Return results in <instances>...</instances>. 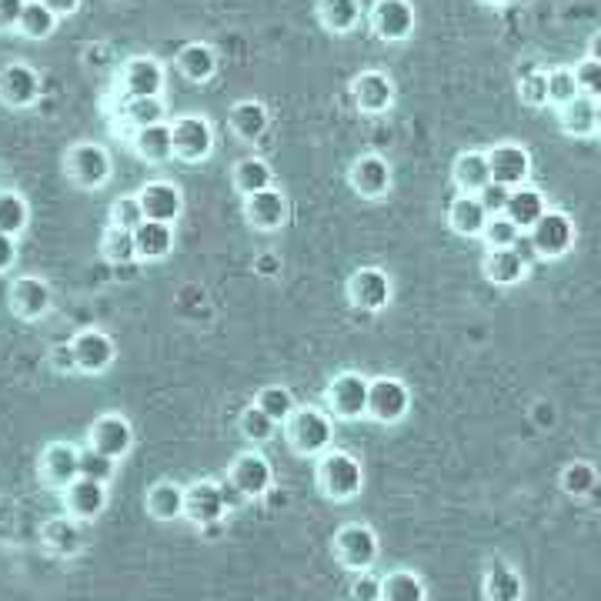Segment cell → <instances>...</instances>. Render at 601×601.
I'll return each instance as SVG.
<instances>
[{
  "mask_svg": "<svg viewBox=\"0 0 601 601\" xmlns=\"http://www.w3.org/2000/svg\"><path fill=\"white\" fill-rule=\"evenodd\" d=\"M235 188L244 197L267 191V188H275V171H271V164L264 157H241L235 164Z\"/></svg>",
  "mask_w": 601,
  "mask_h": 601,
  "instance_id": "37",
  "label": "cell"
},
{
  "mask_svg": "<svg viewBox=\"0 0 601 601\" xmlns=\"http://www.w3.org/2000/svg\"><path fill=\"white\" fill-rule=\"evenodd\" d=\"M317 491L327 502H351L361 495L364 488V465L341 448H327L317 458V471H314Z\"/></svg>",
  "mask_w": 601,
  "mask_h": 601,
  "instance_id": "1",
  "label": "cell"
},
{
  "mask_svg": "<svg viewBox=\"0 0 601 601\" xmlns=\"http://www.w3.org/2000/svg\"><path fill=\"white\" fill-rule=\"evenodd\" d=\"M588 58H594V61H601V31L591 37V44H588Z\"/></svg>",
  "mask_w": 601,
  "mask_h": 601,
  "instance_id": "60",
  "label": "cell"
},
{
  "mask_svg": "<svg viewBox=\"0 0 601 601\" xmlns=\"http://www.w3.org/2000/svg\"><path fill=\"white\" fill-rule=\"evenodd\" d=\"M100 254L104 261L111 264H131L137 261V244H134V231H124V228H107L104 238H100Z\"/></svg>",
  "mask_w": 601,
  "mask_h": 601,
  "instance_id": "44",
  "label": "cell"
},
{
  "mask_svg": "<svg viewBox=\"0 0 601 601\" xmlns=\"http://www.w3.org/2000/svg\"><path fill=\"white\" fill-rule=\"evenodd\" d=\"M44 4L58 14V17H68V14H74L77 8H81V0H44Z\"/></svg>",
  "mask_w": 601,
  "mask_h": 601,
  "instance_id": "58",
  "label": "cell"
},
{
  "mask_svg": "<svg viewBox=\"0 0 601 601\" xmlns=\"http://www.w3.org/2000/svg\"><path fill=\"white\" fill-rule=\"evenodd\" d=\"M488 164H491V181L508 184V188H521L531 178V154L521 144H495L488 151Z\"/></svg>",
  "mask_w": 601,
  "mask_h": 601,
  "instance_id": "20",
  "label": "cell"
},
{
  "mask_svg": "<svg viewBox=\"0 0 601 601\" xmlns=\"http://www.w3.org/2000/svg\"><path fill=\"white\" fill-rule=\"evenodd\" d=\"M121 115L137 131V128H151V124L168 121V107H164V97H124Z\"/></svg>",
  "mask_w": 601,
  "mask_h": 601,
  "instance_id": "39",
  "label": "cell"
},
{
  "mask_svg": "<svg viewBox=\"0 0 601 601\" xmlns=\"http://www.w3.org/2000/svg\"><path fill=\"white\" fill-rule=\"evenodd\" d=\"M244 217L257 231H281L291 217V204L278 188H267V191L244 197Z\"/></svg>",
  "mask_w": 601,
  "mask_h": 601,
  "instance_id": "19",
  "label": "cell"
},
{
  "mask_svg": "<svg viewBox=\"0 0 601 601\" xmlns=\"http://www.w3.org/2000/svg\"><path fill=\"white\" fill-rule=\"evenodd\" d=\"M381 555V541L377 531L364 521H348L335 531V558L348 572H368L374 568Z\"/></svg>",
  "mask_w": 601,
  "mask_h": 601,
  "instance_id": "5",
  "label": "cell"
},
{
  "mask_svg": "<svg viewBox=\"0 0 601 601\" xmlns=\"http://www.w3.org/2000/svg\"><path fill=\"white\" fill-rule=\"evenodd\" d=\"M17 264V238L11 235H0V275L11 271Z\"/></svg>",
  "mask_w": 601,
  "mask_h": 601,
  "instance_id": "57",
  "label": "cell"
},
{
  "mask_svg": "<svg viewBox=\"0 0 601 601\" xmlns=\"http://www.w3.org/2000/svg\"><path fill=\"white\" fill-rule=\"evenodd\" d=\"M87 445L121 461L134 448V424L124 414H100L87 428Z\"/></svg>",
  "mask_w": 601,
  "mask_h": 601,
  "instance_id": "13",
  "label": "cell"
},
{
  "mask_svg": "<svg viewBox=\"0 0 601 601\" xmlns=\"http://www.w3.org/2000/svg\"><path fill=\"white\" fill-rule=\"evenodd\" d=\"M144 221H147V217H144V207H141V197H137V194H134V197L115 201V207H111V225H115V228L137 231Z\"/></svg>",
  "mask_w": 601,
  "mask_h": 601,
  "instance_id": "50",
  "label": "cell"
},
{
  "mask_svg": "<svg viewBox=\"0 0 601 601\" xmlns=\"http://www.w3.org/2000/svg\"><path fill=\"white\" fill-rule=\"evenodd\" d=\"M488 211H484V204H481V197L478 194H458L452 204H448V225H452V231L455 235H461V238H481V231H484V225H488Z\"/></svg>",
  "mask_w": 601,
  "mask_h": 601,
  "instance_id": "30",
  "label": "cell"
},
{
  "mask_svg": "<svg viewBox=\"0 0 601 601\" xmlns=\"http://www.w3.org/2000/svg\"><path fill=\"white\" fill-rule=\"evenodd\" d=\"M107 502H111V495H107V484L100 481H91V478H77L74 484L64 488V508L68 515H74L77 521H94L104 515Z\"/></svg>",
  "mask_w": 601,
  "mask_h": 601,
  "instance_id": "25",
  "label": "cell"
},
{
  "mask_svg": "<svg viewBox=\"0 0 601 601\" xmlns=\"http://www.w3.org/2000/svg\"><path fill=\"white\" fill-rule=\"evenodd\" d=\"M228 481L241 491L244 498H264L271 488H275V468L261 452H244L235 458Z\"/></svg>",
  "mask_w": 601,
  "mask_h": 601,
  "instance_id": "14",
  "label": "cell"
},
{
  "mask_svg": "<svg viewBox=\"0 0 601 601\" xmlns=\"http://www.w3.org/2000/svg\"><path fill=\"white\" fill-rule=\"evenodd\" d=\"M348 184L354 188V194H361L364 201H377L392 191V164L381 154H361L354 157L351 171H348Z\"/></svg>",
  "mask_w": 601,
  "mask_h": 601,
  "instance_id": "16",
  "label": "cell"
},
{
  "mask_svg": "<svg viewBox=\"0 0 601 601\" xmlns=\"http://www.w3.org/2000/svg\"><path fill=\"white\" fill-rule=\"evenodd\" d=\"M178 71L191 81V84H207L217 74V53L211 44L204 40H191L178 50Z\"/></svg>",
  "mask_w": 601,
  "mask_h": 601,
  "instance_id": "32",
  "label": "cell"
},
{
  "mask_svg": "<svg viewBox=\"0 0 601 601\" xmlns=\"http://www.w3.org/2000/svg\"><path fill=\"white\" fill-rule=\"evenodd\" d=\"M452 178L458 184L461 194H478L484 184H491V164H488V151H461L455 157Z\"/></svg>",
  "mask_w": 601,
  "mask_h": 601,
  "instance_id": "31",
  "label": "cell"
},
{
  "mask_svg": "<svg viewBox=\"0 0 601 601\" xmlns=\"http://www.w3.org/2000/svg\"><path fill=\"white\" fill-rule=\"evenodd\" d=\"M278 267H281V261H278L275 254H264V257H257V271H261V275H275Z\"/></svg>",
  "mask_w": 601,
  "mask_h": 601,
  "instance_id": "59",
  "label": "cell"
},
{
  "mask_svg": "<svg viewBox=\"0 0 601 601\" xmlns=\"http://www.w3.org/2000/svg\"><path fill=\"white\" fill-rule=\"evenodd\" d=\"M581 91H578V81H575V68H552L549 71V104H568L575 100Z\"/></svg>",
  "mask_w": 601,
  "mask_h": 601,
  "instance_id": "49",
  "label": "cell"
},
{
  "mask_svg": "<svg viewBox=\"0 0 601 601\" xmlns=\"http://www.w3.org/2000/svg\"><path fill=\"white\" fill-rule=\"evenodd\" d=\"M518 94L528 107H544L549 104V71H528L518 84Z\"/></svg>",
  "mask_w": 601,
  "mask_h": 601,
  "instance_id": "51",
  "label": "cell"
},
{
  "mask_svg": "<svg viewBox=\"0 0 601 601\" xmlns=\"http://www.w3.org/2000/svg\"><path fill=\"white\" fill-rule=\"evenodd\" d=\"M385 601H428V588L421 575L408 568H395L385 575Z\"/></svg>",
  "mask_w": 601,
  "mask_h": 601,
  "instance_id": "42",
  "label": "cell"
},
{
  "mask_svg": "<svg viewBox=\"0 0 601 601\" xmlns=\"http://www.w3.org/2000/svg\"><path fill=\"white\" fill-rule=\"evenodd\" d=\"M47 361H50V368L58 371V374L81 371V368H77V354H74V348H71V345H58V348H50Z\"/></svg>",
  "mask_w": 601,
  "mask_h": 601,
  "instance_id": "55",
  "label": "cell"
},
{
  "mask_svg": "<svg viewBox=\"0 0 601 601\" xmlns=\"http://www.w3.org/2000/svg\"><path fill=\"white\" fill-rule=\"evenodd\" d=\"M484 601H525V578L508 562H491L481 581Z\"/></svg>",
  "mask_w": 601,
  "mask_h": 601,
  "instance_id": "27",
  "label": "cell"
},
{
  "mask_svg": "<svg viewBox=\"0 0 601 601\" xmlns=\"http://www.w3.org/2000/svg\"><path fill=\"white\" fill-rule=\"evenodd\" d=\"M549 211V204H544V194L538 191V188H528V184H521V188H512V197H508V217L512 221L521 228V231H531L538 221H541V214Z\"/></svg>",
  "mask_w": 601,
  "mask_h": 601,
  "instance_id": "35",
  "label": "cell"
},
{
  "mask_svg": "<svg viewBox=\"0 0 601 601\" xmlns=\"http://www.w3.org/2000/svg\"><path fill=\"white\" fill-rule=\"evenodd\" d=\"M575 81H578V91L588 94V97H601V61L594 58H585L575 64Z\"/></svg>",
  "mask_w": 601,
  "mask_h": 601,
  "instance_id": "53",
  "label": "cell"
},
{
  "mask_svg": "<svg viewBox=\"0 0 601 601\" xmlns=\"http://www.w3.org/2000/svg\"><path fill=\"white\" fill-rule=\"evenodd\" d=\"M411 411V388L401 377H371V392H368V418L377 424H398Z\"/></svg>",
  "mask_w": 601,
  "mask_h": 601,
  "instance_id": "7",
  "label": "cell"
},
{
  "mask_svg": "<svg viewBox=\"0 0 601 601\" xmlns=\"http://www.w3.org/2000/svg\"><path fill=\"white\" fill-rule=\"evenodd\" d=\"M271 128V111H267V104L264 100H238L231 107V131L241 137V141H257L264 137V131Z\"/></svg>",
  "mask_w": 601,
  "mask_h": 601,
  "instance_id": "33",
  "label": "cell"
},
{
  "mask_svg": "<svg viewBox=\"0 0 601 601\" xmlns=\"http://www.w3.org/2000/svg\"><path fill=\"white\" fill-rule=\"evenodd\" d=\"M594 124H598V131H601V97H598V104H594Z\"/></svg>",
  "mask_w": 601,
  "mask_h": 601,
  "instance_id": "61",
  "label": "cell"
},
{
  "mask_svg": "<svg viewBox=\"0 0 601 601\" xmlns=\"http://www.w3.org/2000/svg\"><path fill=\"white\" fill-rule=\"evenodd\" d=\"M64 168H68V178L84 188V191H97L111 181L115 175V164H111V154H107L104 144H94V141H81L74 144L68 154H64Z\"/></svg>",
  "mask_w": 601,
  "mask_h": 601,
  "instance_id": "4",
  "label": "cell"
},
{
  "mask_svg": "<svg viewBox=\"0 0 601 601\" xmlns=\"http://www.w3.org/2000/svg\"><path fill=\"white\" fill-rule=\"evenodd\" d=\"M87 544L84 525L74 515H58L40 525V549L53 558H77Z\"/></svg>",
  "mask_w": 601,
  "mask_h": 601,
  "instance_id": "12",
  "label": "cell"
},
{
  "mask_svg": "<svg viewBox=\"0 0 601 601\" xmlns=\"http://www.w3.org/2000/svg\"><path fill=\"white\" fill-rule=\"evenodd\" d=\"M53 308V291L44 278L24 275L11 285V311L21 321H40Z\"/></svg>",
  "mask_w": 601,
  "mask_h": 601,
  "instance_id": "24",
  "label": "cell"
},
{
  "mask_svg": "<svg viewBox=\"0 0 601 601\" xmlns=\"http://www.w3.org/2000/svg\"><path fill=\"white\" fill-rule=\"evenodd\" d=\"M598 488V471L588 461H572L562 471V491L572 498H588L591 491Z\"/></svg>",
  "mask_w": 601,
  "mask_h": 601,
  "instance_id": "47",
  "label": "cell"
},
{
  "mask_svg": "<svg viewBox=\"0 0 601 601\" xmlns=\"http://www.w3.org/2000/svg\"><path fill=\"white\" fill-rule=\"evenodd\" d=\"M74 354H77V368L84 374H104L107 368L115 364L118 358V348H115V338L100 332V327H84V332L74 335L71 341Z\"/></svg>",
  "mask_w": 601,
  "mask_h": 601,
  "instance_id": "17",
  "label": "cell"
},
{
  "mask_svg": "<svg viewBox=\"0 0 601 601\" xmlns=\"http://www.w3.org/2000/svg\"><path fill=\"white\" fill-rule=\"evenodd\" d=\"M484 278L491 285L512 288L518 281L528 278V257L518 248H505V251H488L484 257Z\"/></svg>",
  "mask_w": 601,
  "mask_h": 601,
  "instance_id": "28",
  "label": "cell"
},
{
  "mask_svg": "<svg viewBox=\"0 0 601 601\" xmlns=\"http://www.w3.org/2000/svg\"><path fill=\"white\" fill-rule=\"evenodd\" d=\"M368 392H371V377L358 371H341L327 381L324 408L338 421H361L368 418Z\"/></svg>",
  "mask_w": 601,
  "mask_h": 601,
  "instance_id": "3",
  "label": "cell"
},
{
  "mask_svg": "<svg viewBox=\"0 0 601 601\" xmlns=\"http://www.w3.org/2000/svg\"><path fill=\"white\" fill-rule=\"evenodd\" d=\"M228 515V502H225V484L214 478H197L191 484H184V518L191 525L214 528L221 525Z\"/></svg>",
  "mask_w": 601,
  "mask_h": 601,
  "instance_id": "6",
  "label": "cell"
},
{
  "mask_svg": "<svg viewBox=\"0 0 601 601\" xmlns=\"http://www.w3.org/2000/svg\"><path fill=\"white\" fill-rule=\"evenodd\" d=\"M40 478L58 491L74 484L81 478V448H74L71 442H50L40 452Z\"/></svg>",
  "mask_w": 601,
  "mask_h": 601,
  "instance_id": "18",
  "label": "cell"
},
{
  "mask_svg": "<svg viewBox=\"0 0 601 601\" xmlns=\"http://www.w3.org/2000/svg\"><path fill=\"white\" fill-rule=\"evenodd\" d=\"M144 508L154 521H178L184 518V484L160 478L147 488L144 495Z\"/></svg>",
  "mask_w": 601,
  "mask_h": 601,
  "instance_id": "26",
  "label": "cell"
},
{
  "mask_svg": "<svg viewBox=\"0 0 601 601\" xmlns=\"http://www.w3.org/2000/svg\"><path fill=\"white\" fill-rule=\"evenodd\" d=\"M368 21H371V31L388 44L408 40L414 34V24H418L411 0H374Z\"/></svg>",
  "mask_w": 601,
  "mask_h": 601,
  "instance_id": "10",
  "label": "cell"
},
{
  "mask_svg": "<svg viewBox=\"0 0 601 601\" xmlns=\"http://www.w3.org/2000/svg\"><path fill=\"white\" fill-rule=\"evenodd\" d=\"M31 225V207L17 191H0V235H24Z\"/></svg>",
  "mask_w": 601,
  "mask_h": 601,
  "instance_id": "40",
  "label": "cell"
},
{
  "mask_svg": "<svg viewBox=\"0 0 601 601\" xmlns=\"http://www.w3.org/2000/svg\"><path fill=\"white\" fill-rule=\"evenodd\" d=\"M478 197H481V204H484L488 214H505V211H508L512 188H508V184H498V181H491V184H484V188L478 191Z\"/></svg>",
  "mask_w": 601,
  "mask_h": 601,
  "instance_id": "54",
  "label": "cell"
},
{
  "mask_svg": "<svg viewBox=\"0 0 601 601\" xmlns=\"http://www.w3.org/2000/svg\"><path fill=\"white\" fill-rule=\"evenodd\" d=\"M594 97H588V94H578L575 100H568V104H562L558 107V121H562V128L568 131V134H575V137H588V134H594L598 131V124H594Z\"/></svg>",
  "mask_w": 601,
  "mask_h": 601,
  "instance_id": "38",
  "label": "cell"
},
{
  "mask_svg": "<svg viewBox=\"0 0 601 601\" xmlns=\"http://www.w3.org/2000/svg\"><path fill=\"white\" fill-rule=\"evenodd\" d=\"M351 598L354 601H385V578L368 572H354V585H351Z\"/></svg>",
  "mask_w": 601,
  "mask_h": 601,
  "instance_id": "52",
  "label": "cell"
},
{
  "mask_svg": "<svg viewBox=\"0 0 601 601\" xmlns=\"http://www.w3.org/2000/svg\"><path fill=\"white\" fill-rule=\"evenodd\" d=\"M168 71L157 58H131L121 71V91L124 97H164Z\"/></svg>",
  "mask_w": 601,
  "mask_h": 601,
  "instance_id": "22",
  "label": "cell"
},
{
  "mask_svg": "<svg viewBox=\"0 0 601 601\" xmlns=\"http://www.w3.org/2000/svg\"><path fill=\"white\" fill-rule=\"evenodd\" d=\"M141 207L147 221H164V225H175L181 211H184V194L175 181H147L141 191Z\"/></svg>",
  "mask_w": 601,
  "mask_h": 601,
  "instance_id": "21",
  "label": "cell"
},
{
  "mask_svg": "<svg viewBox=\"0 0 601 601\" xmlns=\"http://www.w3.org/2000/svg\"><path fill=\"white\" fill-rule=\"evenodd\" d=\"M134 244H137V261H164L175 251V225L144 221L134 231Z\"/></svg>",
  "mask_w": 601,
  "mask_h": 601,
  "instance_id": "34",
  "label": "cell"
},
{
  "mask_svg": "<svg viewBox=\"0 0 601 601\" xmlns=\"http://www.w3.org/2000/svg\"><path fill=\"white\" fill-rule=\"evenodd\" d=\"M58 14H53L44 0H27V8H24V17H21V34L27 40H47L53 31H58Z\"/></svg>",
  "mask_w": 601,
  "mask_h": 601,
  "instance_id": "41",
  "label": "cell"
},
{
  "mask_svg": "<svg viewBox=\"0 0 601 601\" xmlns=\"http://www.w3.org/2000/svg\"><path fill=\"white\" fill-rule=\"evenodd\" d=\"M131 147L141 160H151V164H160V160H168L175 157V131L168 121H160V124H151V128H137L131 134Z\"/></svg>",
  "mask_w": 601,
  "mask_h": 601,
  "instance_id": "29",
  "label": "cell"
},
{
  "mask_svg": "<svg viewBox=\"0 0 601 601\" xmlns=\"http://www.w3.org/2000/svg\"><path fill=\"white\" fill-rule=\"evenodd\" d=\"M521 238V228L512 221L508 214H491L488 225L481 231V241L488 244V251H505V248H515Z\"/></svg>",
  "mask_w": 601,
  "mask_h": 601,
  "instance_id": "45",
  "label": "cell"
},
{
  "mask_svg": "<svg viewBox=\"0 0 601 601\" xmlns=\"http://www.w3.org/2000/svg\"><path fill=\"white\" fill-rule=\"evenodd\" d=\"M528 244L538 257H562L575 248V221L565 211H544L541 221L528 231Z\"/></svg>",
  "mask_w": 601,
  "mask_h": 601,
  "instance_id": "9",
  "label": "cell"
},
{
  "mask_svg": "<svg viewBox=\"0 0 601 601\" xmlns=\"http://www.w3.org/2000/svg\"><path fill=\"white\" fill-rule=\"evenodd\" d=\"M175 157L188 164H201L214 151V124L204 115H181L175 124Z\"/></svg>",
  "mask_w": 601,
  "mask_h": 601,
  "instance_id": "11",
  "label": "cell"
},
{
  "mask_svg": "<svg viewBox=\"0 0 601 601\" xmlns=\"http://www.w3.org/2000/svg\"><path fill=\"white\" fill-rule=\"evenodd\" d=\"M37 97H40V74L31 64L14 61L0 68V104L24 111V107L37 104Z\"/></svg>",
  "mask_w": 601,
  "mask_h": 601,
  "instance_id": "15",
  "label": "cell"
},
{
  "mask_svg": "<svg viewBox=\"0 0 601 601\" xmlns=\"http://www.w3.org/2000/svg\"><path fill=\"white\" fill-rule=\"evenodd\" d=\"M317 17L332 34H351L361 24V0H317Z\"/></svg>",
  "mask_w": 601,
  "mask_h": 601,
  "instance_id": "36",
  "label": "cell"
},
{
  "mask_svg": "<svg viewBox=\"0 0 601 601\" xmlns=\"http://www.w3.org/2000/svg\"><path fill=\"white\" fill-rule=\"evenodd\" d=\"M392 298H395V285L385 267H358L348 278V301L358 311L377 314L392 304Z\"/></svg>",
  "mask_w": 601,
  "mask_h": 601,
  "instance_id": "8",
  "label": "cell"
},
{
  "mask_svg": "<svg viewBox=\"0 0 601 601\" xmlns=\"http://www.w3.org/2000/svg\"><path fill=\"white\" fill-rule=\"evenodd\" d=\"M27 0H0V31H17Z\"/></svg>",
  "mask_w": 601,
  "mask_h": 601,
  "instance_id": "56",
  "label": "cell"
},
{
  "mask_svg": "<svg viewBox=\"0 0 601 601\" xmlns=\"http://www.w3.org/2000/svg\"><path fill=\"white\" fill-rule=\"evenodd\" d=\"M115 471H118V458L104 455V452H97V448H91V445L81 452V478H91V481H100V484H111Z\"/></svg>",
  "mask_w": 601,
  "mask_h": 601,
  "instance_id": "48",
  "label": "cell"
},
{
  "mask_svg": "<svg viewBox=\"0 0 601 601\" xmlns=\"http://www.w3.org/2000/svg\"><path fill=\"white\" fill-rule=\"evenodd\" d=\"M351 97L358 104V111L364 115H385L395 104V81L385 71H361L351 81Z\"/></svg>",
  "mask_w": 601,
  "mask_h": 601,
  "instance_id": "23",
  "label": "cell"
},
{
  "mask_svg": "<svg viewBox=\"0 0 601 601\" xmlns=\"http://www.w3.org/2000/svg\"><path fill=\"white\" fill-rule=\"evenodd\" d=\"M254 405H257L267 418H275L281 428H285V421H288V418L295 414V408H298L291 388H285V385H267V388H261L257 398H254Z\"/></svg>",
  "mask_w": 601,
  "mask_h": 601,
  "instance_id": "43",
  "label": "cell"
},
{
  "mask_svg": "<svg viewBox=\"0 0 601 601\" xmlns=\"http://www.w3.org/2000/svg\"><path fill=\"white\" fill-rule=\"evenodd\" d=\"M238 428H241V434L251 442V445H267L271 438L278 434V421L275 418H267L257 405H251V408H244L241 411V421H238Z\"/></svg>",
  "mask_w": 601,
  "mask_h": 601,
  "instance_id": "46",
  "label": "cell"
},
{
  "mask_svg": "<svg viewBox=\"0 0 601 601\" xmlns=\"http://www.w3.org/2000/svg\"><path fill=\"white\" fill-rule=\"evenodd\" d=\"M481 4H491V8H498V4H505V0H481Z\"/></svg>",
  "mask_w": 601,
  "mask_h": 601,
  "instance_id": "62",
  "label": "cell"
},
{
  "mask_svg": "<svg viewBox=\"0 0 601 601\" xmlns=\"http://www.w3.org/2000/svg\"><path fill=\"white\" fill-rule=\"evenodd\" d=\"M285 442L301 458H321L335 445V418L324 408H295V414L285 421Z\"/></svg>",
  "mask_w": 601,
  "mask_h": 601,
  "instance_id": "2",
  "label": "cell"
}]
</instances>
